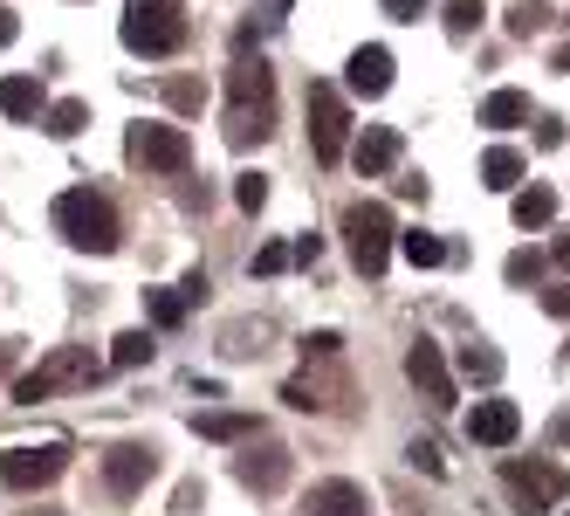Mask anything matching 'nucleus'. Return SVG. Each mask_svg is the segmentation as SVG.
Listing matches in <instances>:
<instances>
[{"instance_id":"25","label":"nucleus","mask_w":570,"mask_h":516,"mask_svg":"<svg viewBox=\"0 0 570 516\" xmlns=\"http://www.w3.org/2000/svg\"><path fill=\"white\" fill-rule=\"evenodd\" d=\"M145 359H151V338L145 331H125V338L110 344V366H145Z\"/></svg>"},{"instance_id":"16","label":"nucleus","mask_w":570,"mask_h":516,"mask_svg":"<svg viewBox=\"0 0 570 516\" xmlns=\"http://www.w3.org/2000/svg\"><path fill=\"white\" fill-rule=\"evenodd\" d=\"M42 110H49V97L35 76H0V117H42Z\"/></svg>"},{"instance_id":"3","label":"nucleus","mask_w":570,"mask_h":516,"mask_svg":"<svg viewBox=\"0 0 570 516\" xmlns=\"http://www.w3.org/2000/svg\"><path fill=\"white\" fill-rule=\"evenodd\" d=\"M125 49L131 56H173L186 42V14L179 0H125Z\"/></svg>"},{"instance_id":"28","label":"nucleus","mask_w":570,"mask_h":516,"mask_svg":"<svg viewBox=\"0 0 570 516\" xmlns=\"http://www.w3.org/2000/svg\"><path fill=\"white\" fill-rule=\"evenodd\" d=\"M199 434H207V441H240L248 420H240V413H207V420H199Z\"/></svg>"},{"instance_id":"37","label":"nucleus","mask_w":570,"mask_h":516,"mask_svg":"<svg viewBox=\"0 0 570 516\" xmlns=\"http://www.w3.org/2000/svg\"><path fill=\"white\" fill-rule=\"evenodd\" d=\"M550 262H557V269H570V234H557V242H550Z\"/></svg>"},{"instance_id":"32","label":"nucleus","mask_w":570,"mask_h":516,"mask_svg":"<svg viewBox=\"0 0 570 516\" xmlns=\"http://www.w3.org/2000/svg\"><path fill=\"white\" fill-rule=\"evenodd\" d=\"M426 8H433V0H385V14H392V21H420Z\"/></svg>"},{"instance_id":"2","label":"nucleus","mask_w":570,"mask_h":516,"mask_svg":"<svg viewBox=\"0 0 570 516\" xmlns=\"http://www.w3.org/2000/svg\"><path fill=\"white\" fill-rule=\"evenodd\" d=\"M56 227H62L69 249H90V255L117 249V207L104 201V193H90V186H69L56 201Z\"/></svg>"},{"instance_id":"22","label":"nucleus","mask_w":570,"mask_h":516,"mask_svg":"<svg viewBox=\"0 0 570 516\" xmlns=\"http://www.w3.org/2000/svg\"><path fill=\"white\" fill-rule=\"evenodd\" d=\"M90 125V104H76V97H62V104H49V138H76V132H83Z\"/></svg>"},{"instance_id":"18","label":"nucleus","mask_w":570,"mask_h":516,"mask_svg":"<svg viewBox=\"0 0 570 516\" xmlns=\"http://www.w3.org/2000/svg\"><path fill=\"white\" fill-rule=\"evenodd\" d=\"M234 468H240V483H248V489H282V475H289V455H275V448H268V455H240Z\"/></svg>"},{"instance_id":"26","label":"nucleus","mask_w":570,"mask_h":516,"mask_svg":"<svg viewBox=\"0 0 570 516\" xmlns=\"http://www.w3.org/2000/svg\"><path fill=\"white\" fill-rule=\"evenodd\" d=\"M502 275H509L515 290H522V283H537V275H543V255H537V249H515V255L502 262Z\"/></svg>"},{"instance_id":"5","label":"nucleus","mask_w":570,"mask_h":516,"mask_svg":"<svg viewBox=\"0 0 570 516\" xmlns=\"http://www.w3.org/2000/svg\"><path fill=\"white\" fill-rule=\"evenodd\" d=\"M344 242H351V262H357L364 275H385V262H392V249H399V221H392V207L357 201V207L344 214Z\"/></svg>"},{"instance_id":"27","label":"nucleus","mask_w":570,"mask_h":516,"mask_svg":"<svg viewBox=\"0 0 570 516\" xmlns=\"http://www.w3.org/2000/svg\"><path fill=\"white\" fill-rule=\"evenodd\" d=\"M186 303H193L186 290H158V296H151V324H166V331H173L179 317H186Z\"/></svg>"},{"instance_id":"30","label":"nucleus","mask_w":570,"mask_h":516,"mask_svg":"<svg viewBox=\"0 0 570 516\" xmlns=\"http://www.w3.org/2000/svg\"><path fill=\"white\" fill-rule=\"evenodd\" d=\"M199 97H207V90H199L193 76H173V84H166V104L173 110H199Z\"/></svg>"},{"instance_id":"31","label":"nucleus","mask_w":570,"mask_h":516,"mask_svg":"<svg viewBox=\"0 0 570 516\" xmlns=\"http://www.w3.org/2000/svg\"><path fill=\"white\" fill-rule=\"evenodd\" d=\"M296 262V249H282V242H268L262 255H255V275H282V269H289Z\"/></svg>"},{"instance_id":"7","label":"nucleus","mask_w":570,"mask_h":516,"mask_svg":"<svg viewBox=\"0 0 570 516\" xmlns=\"http://www.w3.org/2000/svg\"><path fill=\"white\" fill-rule=\"evenodd\" d=\"M502 483H509V496L522 503V516H543V509H557V503L570 496V475H563L557 461H509Z\"/></svg>"},{"instance_id":"11","label":"nucleus","mask_w":570,"mask_h":516,"mask_svg":"<svg viewBox=\"0 0 570 516\" xmlns=\"http://www.w3.org/2000/svg\"><path fill=\"white\" fill-rule=\"evenodd\" d=\"M522 434V407L515 400H474V413H468V441H481V448H509Z\"/></svg>"},{"instance_id":"9","label":"nucleus","mask_w":570,"mask_h":516,"mask_svg":"<svg viewBox=\"0 0 570 516\" xmlns=\"http://www.w3.org/2000/svg\"><path fill=\"white\" fill-rule=\"evenodd\" d=\"M125 152L138 158L145 173H186V166H193V138H186L179 125H138Z\"/></svg>"},{"instance_id":"10","label":"nucleus","mask_w":570,"mask_h":516,"mask_svg":"<svg viewBox=\"0 0 570 516\" xmlns=\"http://www.w3.org/2000/svg\"><path fill=\"white\" fill-rule=\"evenodd\" d=\"M405 379H413L433 407H454V372H446V359H440L433 338H420L413 351H405Z\"/></svg>"},{"instance_id":"8","label":"nucleus","mask_w":570,"mask_h":516,"mask_svg":"<svg viewBox=\"0 0 570 516\" xmlns=\"http://www.w3.org/2000/svg\"><path fill=\"white\" fill-rule=\"evenodd\" d=\"M69 468V448L62 441H42V448H0V483L8 489H49L56 475Z\"/></svg>"},{"instance_id":"35","label":"nucleus","mask_w":570,"mask_h":516,"mask_svg":"<svg viewBox=\"0 0 570 516\" xmlns=\"http://www.w3.org/2000/svg\"><path fill=\"white\" fill-rule=\"evenodd\" d=\"M303 351H316V359H331V351H337V331H316V338H303Z\"/></svg>"},{"instance_id":"19","label":"nucleus","mask_w":570,"mask_h":516,"mask_svg":"<svg viewBox=\"0 0 570 516\" xmlns=\"http://www.w3.org/2000/svg\"><path fill=\"white\" fill-rule=\"evenodd\" d=\"M481 186H495V193H515V186H522V152L495 145V152L481 158Z\"/></svg>"},{"instance_id":"20","label":"nucleus","mask_w":570,"mask_h":516,"mask_svg":"<svg viewBox=\"0 0 570 516\" xmlns=\"http://www.w3.org/2000/svg\"><path fill=\"white\" fill-rule=\"evenodd\" d=\"M557 221V193L550 186H522L515 193V227H550Z\"/></svg>"},{"instance_id":"38","label":"nucleus","mask_w":570,"mask_h":516,"mask_svg":"<svg viewBox=\"0 0 570 516\" xmlns=\"http://www.w3.org/2000/svg\"><path fill=\"white\" fill-rule=\"evenodd\" d=\"M8 366H14V351H8V344H0V372H8Z\"/></svg>"},{"instance_id":"17","label":"nucleus","mask_w":570,"mask_h":516,"mask_svg":"<svg viewBox=\"0 0 570 516\" xmlns=\"http://www.w3.org/2000/svg\"><path fill=\"white\" fill-rule=\"evenodd\" d=\"M481 125H495V132H515V125H529V97H522V90H488V104H481Z\"/></svg>"},{"instance_id":"12","label":"nucleus","mask_w":570,"mask_h":516,"mask_svg":"<svg viewBox=\"0 0 570 516\" xmlns=\"http://www.w3.org/2000/svg\"><path fill=\"white\" fill-rule=\"evenodd\" d=\"M151 475H158V455L138 448V441H125V448H110V455H104V483H110L117 496H138Z\"/></svg>"},{"instance_id":"14","label":"nucleus","mask_w":570,"mask_h":516,"mask_svg":"<svg viewBox=\"0 0 570 516\" xmlns=\"http://www.w3.org/2000/svg\"><path fill=\"white\" fill-rule=\"evenodd\" d=\"M351 166L364 173V179H379V173H392L399 166V132L392 125H372L357 145H351Z\"/></svg>"},{"instance_id":"24","label":"nucleus","mask_w":570,"mask_h":516,"mask_svg":"<svg viewBox=\"0 0 570 516\" xmlns=\"http://www.w3.org/2000/svg\"><path fill=\"white\" fill-rule=\"evenodd\" d=\"M488 21V0H446V35H474Z\"/></svg>"},{"instance_id":"6","label":"nucleus","mask_w":570,"mask_h":516,"mask_svg":"<svg viewBox=\"0 0 570 516\" xmlns=\"http://www.w3.org/2000/svg\"><path fill=\"white\" fill-rule=\"evenodd\" d=\"M309 145H316L323 166H337L351 152V110H344L337 84H309Z\"/></svg>"},{"instance_id":"23","label":"nucleus","mask_w":570,"mask_h":516,"mask_svg":"<svg viewBox=\"0 0 570 516\" xmlns=\"http://www.w3.org/2000/svg\"><path fill=\"white\" fill-rule=\"evenodd\" d=\"M461 372H468V379H481V386H495V379H502V351L468 344V351H461Z\"/></svg>"},{"instance_id":"1","label":"nucleus","mask_w":570,"mask_h":516,"mask_svg":"<svg viewBox=\"0 0 570 516\" xmlns=\"http://www.w3.org/2000/svg\"><path fill=\"white\" fill-rule=\"evenodd\" d=\"M268 90H275V84H268V62H262V56H240V62L227 69V97H234L227 138H234V145H262V138H268Z\"/></svg>"},{"instance_id":"34","label":"nucleus","mask_w":570,"mask_h":516,"mask_svg":"<svg viewBox=\"0 0 570 516\" xmlns=\"http://www.w3.org/2000/svg\"><path fill=\"white\" fill-rule=\"evenodd\" d=\"M543 310H550V317H570V283H557V290H543Z\"/></svg>"},{"instance_id":"36","label":"nucleus","mask_w":570,"mask_h":516,"mask_svg":"<svg viewBox=\"0 0 570 516\" xmlns=\"http://www.w3.org/2000/svg\"><path fill=\"white\" fill-rule=\"evenodd\" d=\"M14 35H21V21H14V8H0V49H8V42H14Z\"/></svg>"},{"instance_id":"15","label":"nucleus","mask_w":570,"mask_h":516,"mask_svg":"<svg viewBox=\"0 0 570 516\" xmlns=\"http://www.w3.org/2000/svg\"><path fill=\"white\" fill-rule=\"evenodd\" d=\"M303 516H372V496H364L357 483H316Z\"/></svg>"},{"instance_id":"39","label":"nucleus","mask_w":570,"mask_h":516,"mask_svg":"<svg viewBox=\"0 0 570 516\" xmlns=\"http://www.w3.org/2000/svg\"><path fill=\"white\" fill-rule=\"evenodd\" d=\"M563 516H570V509H563Z\"/></svg>"},{"instance_id":"29","label":"nucleus","mask_w":570,"mask_h":516,"mask_svg":"<svg viewBox=\"0 0 570 516\" xmlns=\"http://www.w3.org/2000/svg\"><path fill=\"white\" fill-rule=\"evenodd\" d=\"M234 201L248 207V214H262V201H268V179H262V173H240V186H234Z\"/></svg>"},{"instance_id":"4","label":"nucleus","mask_w":570,"mask_h":516,"mask_svg":"<svg viewBox=\"0 0 570 516\" xmlns=\"http://www.w3.org/2000/svg\"><path fill=\"white\" fill-rule=\"evenodd\" d=\"M97 372H104V359H90L83 344H56L35 372L14 379V400L35 407V400H49V392H62V386H97Z\"/></svg>"},{"instance_id":"21","label":"nucleus","mask_w":570,"mask_h":516,"mask_svg":"<svg viewBox=\"0 0 570 516\" xmlns=\"http://www.w3.org/2000/svg\"><path fill=\"white\" fill-rule=\"evenodd\" d=\"M399 255L413 262V269H440L446 262V242H440V234H426V227H405L399 234Z\"/></svg>"},{"instance_id":"33","label":"nucleus","mask_w":570,"mask_h":516,"mask_svg":"<svg viewBox=\"0 0 570 516\" xmlns=\"http://www.w3.org/2000/svg\"><path fill=\"white\" fill-rule=\"evenodd\" d=\"M413 468H426V475H440V448H433V441H413Z\"/></svg>"},{"instance_id":"13","label":"nucleus","mask_w":570,"mask_h":516,"mask_svg":"<svg viewBox=\"0 0 570 516\" xmlns=\"http://www.w3.org/2000/svg\"><path fill=\"white\" fill-rule=\"evenodd\" d=\"M344 84H351L357 97H385V90H392V49L364 42V49L351 56V69H344Z\"/></svg>"}]
</instances>
